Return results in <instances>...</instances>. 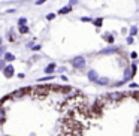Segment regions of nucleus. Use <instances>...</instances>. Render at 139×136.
I'll return each mask as SVG.
<instances>
[{
  "instance_id": "0eeeda50",
  "label": "nucleus",
  "mask_w": 139,
  "mask_h": 136,
  "mask_svg": "<svg viewBox=\"0 0 139 136\" xmlns=\"http://www.w3.org/2000/svg\"><path fill=\"white\" fill-rule=\"evenodd\" d=\"M115 51H117V48H106L102 51V54H109V53H115Z\"/></svg>"
},
{
  "instance_id": "aec40b11",
  "label": "nucleus",
  "mask_w": 139,
  "mask_h": 136,
  "mask_svg": "<svg viewBox=\"0 0 139 136\" xmlns=\"http://www.w3.org/2000/svg\"><path fill=\"white\" fill-rule=\"evenodd\" d=\"M3 53H5V48H0V55H2Z\"/></svg>"
},
{
  "instance_id": "6e6552de",
  "label": "nucleus",
  "mask_w": 139,
  "mask_h": 136,
  "mask_svg": "<svg viewBox=\"0 0 139 136\" xmlns=\"http://www.w3.org/2000/svg\"><path fill=\"white\" fill-rule=\"evenodd\" d=\"M96 82H99L100 85H106V84H108V79H106V78H100V79L97 78V79H96Z\"/></svg>"
},
{
  "instance_id": "9b49d317",
  "label": "nucleus",
  "mask_w": 139,
  "mask_h": 136,
  "mask_svg": "<svg viewBox=\"0 0 139 136\" xmlns=\"http://www.w3.org/2000/svg\"><path fill=\"white\" fill-rule=\"evenodd\" d=\"M136 33H138V29H136V27H132V29H130V35H132V36H135Z\"/></svg>"
},
{
  "instance_id": "dca6fc26",
  "label": "nucleus",
  "mask_w": 139,
  "mask_h": 136,
  "mask_svg": "<svg viewBox=\"0 0 139 136\" xmlns=\"http://www.w3.org/2000/svg\"><path fill=\"white\" fill-rule=\"evenodd\" d=\"M106 40L111 44V42H114V38H112V36H108V38H106Z\"/></svg>"
},
{
  "instance_id": "20e7f679",
  "label": "nucleus",
  "mask_w": 139,
  "mask_h": 136,
  "mask_svg": "<svg viewBox=\"0 0 139 136\" xmlns=\"http://www.w3.org/2000/svg\"><path fill=\"white\" fill-rule=\"evenodd\" d=\"M72 11V6L69 5V6H64V8H62V9L58 11V14H67V12H70Z\"/></svg>"
},
{
  "instance_id": "6ab92c4d",
  "label": "nucleus",
  "mask_w": 139,
  "mask_h": 136,
  "mask_svg": "<svg viewBox=\"0 0 139 136\" xmlns=\"http://www.w3.org/2000/svg\"><path fill=\"white\" fill-rule=\"evenodd\" d=\"M33 49H34V51H38V49H40V45H34V46H33Z\"/></svg>"
},
{
  "instance_id": "4be33fe9",
  "label": "nucleus",
  "mask_w": 139,
  "mask_h": 136,
  "mask_svg": "<svg viewBox=\"0 0 139 136\" xmlns=\"http://www.w3.org/2000/svg\"><path fill=\"white\" fill-rule=\"evenodd\" d=\"M2 42H3V40H2V38H0V45H2Z\"/></svg>"
},
{
  "instance_id": "ddd939ff",
  "label": "nucleus",
  "mask_w": 139,
  "mask_h": 136,
  "mask_svg": "<svg viewBox=\"0 0 139 136\" xmlns=\"http://www.w3.org/2000/svg\"><path fill=\"white\" fill-rule=\"evenodd\" d=\"M94 24H96V25H99V27H100V25H102V20L99 18V20H96V21H94Z\"/></svg>"
},
{
  "instance_id": "f8f14e48",
  "label": "nucleus",
  "mask_w": 139,
  "mask_h": 136,
  "mask_svg": "<svg viewBox=\"0 0 139 136\" xmlns=\"http://www.w3.org/2000/svg\"><path fill=\"white\" fill-rule=\"evenodd\" d=\"M81 21H85V23H88V21H91V18H88V16H82V18H81Z\"/></svg>"
},
{
  "instance_id": "9d476101",
  "label": "nucleus",
  "mask_w": 139,
  "mask_h": 136,
  "mask_svg": "<svg viewBox=\"0 0 139 136\" xmlns=\"http://www.w3.org/2000/svg\"><path fill=\"white\" fill-rule=\"evenodd\" d=\"M18 24H20V25L27 24V20H25V18H20V20H18Z\"/></svg>"
},
{
  "instance_id": "f3484780",
  "label": "nucleus",
  "mask_w": 139,
  "mask_h": 136,
  "mask_svg": "<svg viewBox=\"0 0 139 136\" xmlns=\"http://www.w3.org/2000/svg\"><path fill=\"white\" fill-rule=\"evenodd\" d=\"M46 0H36V5H42V3H45Z\"/></svg>"
},
{
  "instance_id": "39448f33",
  "label": "nucleus",
  "mask_w": 139,
  "mask_h": 136,
  "mask_svg": "<svg viewBox=\"0 0 139 136\" xmlns=\"http://www.w3.org/2000/svg\"><path fill=\"white\" fill-rule=\"evenodd\" d=\"M54 69H55V64H54V63H51L49 66H46L45 72H46V73H53V72H54Z\"/></svg>"
},
{
  "instance_id": "7ed1b4c3",
  "label": "nucleus",
  "mask_w": 139,
  "mask_h": 136,
  "mask_svg": "<svg viewBox=\"0 0 139 136\" xmlns=\"http://www.w3.org/2000/svg\"><path fill=\"white\" fill-rule=\"evenodd\" d=\"M88 79H90V81H96V79H97L96 70H90V72H88Z\"/></svg>"
},
{
  "instance_id": "423d86ee",
  "label": "nucleus",
  "mask_w": 139,
  "mask_h": 136,
  "mask_svg": "<svg viewBox=\"0 0 139 136\" xmlns=\"http://www.w3.org/2000/svg\"><path fill=\"white\" fill-rule=\"evenodd\" d=\"M20 31L23 33V35H25V33H29V27H27V25H20Z\"/></svg>"
},
{
  "instance_id": "412c9836",
  "label": "nucleus",
  "mask_w": 139,
  "mask_h": 136,
  "mask_svg": "<svg viewBox=\"0 0 139 136\" xmlns=\"http://www.w3.org/2000/svg\"><path fill=\"white\" fill-rule=\"evenodd\" d=\"M3 66H5V63H3L2 60H0V69H2V67H3Z\"/></svg>"
},
{
  "instance_id": "f257e3e1",
  "label": "nucleus",
  "mask_w": 139,
  "mask_h": 136,
  "mask_svg": "<svg viewBox=\"0 0 139 136\" xmlns=\"http://www.w3.org/2000/svg\"><path fill=\"white\" fill-rule=\"evenodd\" d=\"M72 63H73V66H75V69H82L84 64H85V58H84V57H75Z\"/></svg>"
},
{
  "instance_id": "2eb2a0df",
  "label": "nucleus",
  "mask_w": 139,
  "mask_h": 136,
  "mask_svg": "<svg viewBox=\"0 0 139 136\" xmlns=\"http://www.w3.org/2000/svg\"><path fill=\"white\" fill-rule=\"evenodd\" d=\"M49 79H53V76H46V78H42V79H39V81H49Z\"/></svg>"
},
{
  "instance_id": "1a4fd4ad",
  "label": "nucleus",
  "mask_w": 139,
  "mask_h": 136,
  "mask_svg": "<svg viewBox=\"0 0 139 136\" xmlns=\"http://www.w3.org/2000/svg\"><path fill=\"white\" fill-rule=\"evenodd\" d=\"M5 58H6V60H8V61H12V60H14V58H15V57H14V55H12L11 53H6V55H5Z\"/></svg>"
},
{
  "instance_id": "f03ea898",
  "label": "nucleus",
  "mask_w": 139,
  "mask_h": 136,
  "mask_svg": "<svg viewBox=\"0 0 139 136\" xmlns=\"http://www.w3.org/2000/svg\"><path fill=\"white\" fill-rule=\"evenodd\" d=\"M5 75L8 76V78H11V76L14 75V67L12 66H6L5 67Z\"/></svg>"
},
{
  "instance_id": "4468645a",
  "label": "nucleus",
  "mask_w": 139,
  "mask_h": 136,
  "mask_svg": "<svg viewBox=\"0 0 139 136\" xmlns=\"http://www.w3.org/2000/svg\"><path fill=\"white\" fill-rule=\"evenodd\" d=\"M54 16H55L54 14H48V15H46V18H48V20H53V18H54Z\"/></svg>"
},
{
  "instance_id": "a211bd4d",
  "label": "nucleus",
  "mask_w": 139,
  "mask_h": 136,
  "mask_svg": "<svg viewBox=\"0 0 139 136\" xmlns=\"http://www.w3.org/2000/svg\"><path fill=\"white\" fill-rule=\"evenodd\" d=\"M76 3H78V0H70V3H69V5L72 6V5H76Z\"/></svg>"
}]
</instances>
